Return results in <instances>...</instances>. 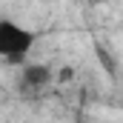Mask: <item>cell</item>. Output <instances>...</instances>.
I'll return each instance as SVG.
<instances>
[{"mask_svg":"<svg viewBox=\"0 0 123 123\" xmlns=\"http://www.w3.org/2000/svg\"><path fill=\"white\" fill-rule=\"evenodd\" d=\"M34 46V31L14 20H0V57L9 63H20Z\"/></svg>","mask_w":123,"mask_h":123,"instance_id":"cell-1","label":"cell"},{"mask_svg":"<svg viewBox=\"0 0 123 123\" xmlns=\"http://www.w3.org/2000/svg\"><path fill=\"white\" fill-rule=\"evenodd\" d=\"M23 83H26L29 89H43V86H49V83H52V69H49V66H40V63L26 66V69H23Z\"/></svg>","mask_w":123,"mask_h":123,"instance_id":"cell-2","label":"cell"}]
</instances>
